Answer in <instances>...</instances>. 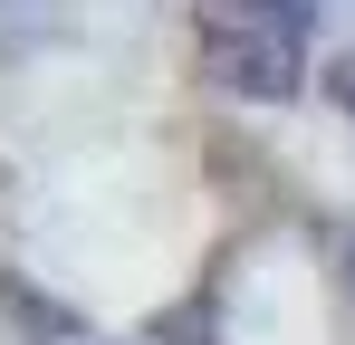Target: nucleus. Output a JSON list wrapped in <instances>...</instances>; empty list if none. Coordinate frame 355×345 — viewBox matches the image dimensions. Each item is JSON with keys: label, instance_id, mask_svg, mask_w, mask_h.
<instances>
[{"label": "nucleus", "instance_id": "f257e3e1", "mask_svg": "<svg viewBox=\"0 0 355 345\" xmlns=\"http://www.w3.org/2000/svg\"><path fill=\"white\" fill-rule=\"evenodd\" d=\"M307 10L288 0H231V10H202V57H211V77L231 87V96H259V106H279L297 96V77H307Z\"/></svg>", "mask_w": 355, "mask_h": 345}, {"label": "nucleus", "instance_id": "f03ea898", "mask_svg": "<svg viewBox=\"0 0 355 345\" xmlns=\"http://www.w3.org/2000/svg\"><path fill=\"white\" fill-rule=\"evenodd\" d=\"M327 87H336V106H346V115H355V48H346V57H336V67H327Z\"/></svg>", "mask_w": 355, "mask_h": 345}]
</instances>
